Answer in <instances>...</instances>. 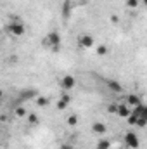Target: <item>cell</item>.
<instances>
[{
    "instance_id": "52a82bcc",
    "label": "cell",
    "mask_w": 147,
    "mask_h": 149,
    "mask_svg": "<svg viewBox=\"0 0 147 149\" xmlns=\"http://www.w3.org/2000/svg\"><path fill=\"white\" fill-rule=\"evenodd\" d=\"M114 113H116L118 116H121V118H126V116L130 114V108H128L125 102H121V104L118 102V104H116V109H114Z\"/></svg>"
},
{
    "instance_id": "3957f363",
    "label": "cell",
    "mask_w": 147,
    "mask_h": 149,
    "mask_svg": "<svg viewBox=\"0 0 147 149\" xmlns=\"http://www.w3.org/2000/svg\"><path fill=\"white\" fill-rule=\"evenodd\" d=\"M123 144H125L128 149H137L139 146H140V139H139V135H137L133 130H130V132L125 134V137H123Z\"/></svg>"
},
{
    "instance_id": "9c48e42d",
    "label": "cell",
    "mask_w": 147,
    "mask_h": 149,
    "mask_svg": "<svg viewBox=\"0 0 147 149\" xmlns=\"http://www.w3.org/2000/svg\"><path fill=\"white\" fill-rule=\"evenodd\" d=\"M69 102H71V97H69L68 94H62V95L59 97V101H57V109H64V108H68Z\"/></svg>"
},
{
    "instance_id": "8992f818",
    "label": "cell",
    "mask_w": 147,
    "mask_h": 149,
    "mask_svg": "<svg viewBox=\"0 0 147 149\" xmlns=\"http://www.w3.org/2000/svg\"><path fill=\"white\" fill-rule=\"evenodd\" d=\"M92 132L97 134V135H104L107 132V125L102 123V121H95V123H92Z\"/></svg>"
},
{
    "instance_id": "ba28073f",
    "label": "cell",
    "mask_w": 147,
    "mask_h": 149,
    "mask_svg": "<svg viewBox=\"0 0 147 149\" xmlns=\"http://www.w3.org/2000/svg\"><path fill=\"white\" fill-rule=\"evenodd\" d=\"M140 104H144V102H142V99H140L139 95H133V94L126 95V106L135 108V106H140Z\"/></svg>"
},
{
    "instance_id": "ac0fdd59",
    "label": "cell",
    "mask_w": 147,
    "mask_h": 149,
    "mask_svg": "<svg viewBox=\"0 0 147 149\" xmlns=\"http://www.w3.org/2000/svg\"><path fill=\"white\" fill-rule=\"evenodd\" d=\"M59 149H74L73 144H69V142H64V144H61L59 146Z\"/></svg>"
},
{
    "instance_id": "277c9868",
    "label": "cell",
    "mask_w": 147,
    "mask_h": 149,
    "mask_svg": "<svg viewBox=\"0 0 147 149\" xmlns=\"http://www.w3.org/2000/svg\"><path fill=\"white\" fill-rule=\"evenodd\" d=\"M78 45H80L81 49H92V47H95V40H94L92 35L83 33V35L78 37Z\"/></svg>"
},
{
    "instance_id": "5bb4252c",
    "label": "cell",
    "mask_w": 147,
    "mask_h": 149,
    "mask_svg": "<svg viewBox=\"0 0 147 149\" xmlns=\"http://www.w3.org/2000/svg\"><path fill=\"white\" fill-rule=\"evenodd\" d=\"M28 121H30L31 125H35V123H38V116L35 113H28Z\"/></svg>"
},
{
    "instance_id": "6da1fadb",
    "label": "cell",
    "mask_w": 147,
    "mask_h": 149,
    "mask_svg": "<svg viewBox=\"0 0 147 149\" xmlns=\"http://www.w3.org/2000/svg\"><path fill=\"white\" fill-rule=\"evenodd\" d=\"M7 33H10L12 37H23L24 33H26V26H24V23H21V21H17V19H14V21H10L9 24H7Z\"/></svg>"
},
{
    "instance_id": "ffe728a7",
    "label": "cell",
    "mask_w": 147,
    "mask_h": 149,
    "mask_svg": "<svg viewBox=\"0 0 147 149\" xmlns=\"http://www.w3.org/2000/svg\"><path fill=\"white\" fill-rule=\"evenodd\" d=\"M0 33H2V30H0Z\"/></svg>"
},
{
    "instance_id": "4fadbf2b",
    "label": "cell",
    "mask_w": 147,
    "mask_h": 149,
    "mask_svg": "<svg viewBox=\"0 0 147 149\" xmlns=\"http://www.w3.org/2000/svg\"><path fill=\"white\" fill-rule=\"evenodd\" d=\"M68 125H69V127H76V125H78V116H76V114L68 116Z\"/></svg>"
},
{
    "instance_id": "e0dca14e",
    "label": "cell",
    "mask_w": 147,
    "mask_h": 149,
    "mask_svg": "<svg viewBox=\"0 0 147 149\" xmlns=\"http://www.w3.org/2000/svg\"><path fill=\"white\" fill-rule=\"evenodd\" d=\"M97 54H99V56H106V54H107V47H106V45H99V47H97Z\"/></svg>"
},
{
    "instance_id": "2e32d148",
    "label": "cell",
    "mask_w": 147,
    "mask_h": 149,
    "mask_svg": "<svg viewBox=\"0 0 147 149\" xmlns=\"http://www.w3.org/2000/svg\"><path fill=\"white\" fill-rule=\"evenodd\" d=\"M126 5H128L130 9H135V7L140 5V0H126Z\"/></svg>"
},
{
    "instance_id": "7a4b0ae2",
    "label": "cell",
    "mask_w": 147,
    "mask_h": 149,
    "mask_svg": "<svg viewBox=\"0 0 147 149\" xmlns=\"http://www.w3.org/2000/svg\"><path fill=\"white\" fill-rule=\"evenodd\" d=\"M43 43H45V47H49V49H52V50H59V47H61V35L57 33V31H50L45 40H43Z\"/></svg>"
},
{
    "instance_id": "9a60e30c",
    "label": "cell",
    "mask_w": 147,
    "mask_h": 149,
    "mask_svg": "<svg viewBox=\"0 0 147 149\" xmlns=\"http://www.w3.org/2000/svg\"><path fill=\"white\" fill-rule=\"evenodd\" d=\"M35 99H37V104L38 106H40V108H43V106H47V102H49V101H47V97H35Z\"/></svg>"
},
{
    "instance_id": "5b68a950",
    "label": "cell",
    "mask_w": 147,
    "mask_h": 149,
    "mask_svg": "<svg viewBox=\"0 0 147 149\" xmlns=\"http://www.w3.org/2000/svg\"><path fill=\"white\" fill-rule=\"evenodd\" d=\"M74 85H76V78L73 74H64V78L61 80V87L64 90H71V88H74Z\"/></svg>"
},
{
    "instance_id": "8fae6325",
    "label": "cell",
    "mask_w": 147,
    "mask_h": 149,
    "mask_svg": "<svg viewBox=\"0 0 147 149\" xmlns=\"http://www.w3.org/2000/svg\"><path fill=\"white\" fill-rule=\"evenodd\" d=\"M109 148H111L109 139H99V142H97V146H95V149H109Z\"/></svg>"
},
{
    "instance_id": "7c38bea8",
    "label": "cell",
    "mask_w": 147,
    "mask_h": 149,
    "mask_svg": "<svg viewBox=\"0 0 147 149\" xmlns=\"http://www.w3.org/2000/svg\"><path fill=\"white\" fill-rule=\"evenodd\" d=\"M14 113H16V116H17V118H24V116H28V111H26V108H23V106H17Z\"/></svg>"
},
{
    "instance_id": "30bf717a",
    "label": "cell",
    "mask_w": 147,
    "mask_h": 149,
    "mask_svg": "<svg viewBox=\"0 0 147 149\" xmlns=\"http://www.w3.org/2000/svg\"><path fill=\"white\" fill-rule=\"evenodd\" d=\"M106 85L109 87L112 92H116V94H119V92H123V85L119 83V81H114V80H106Z\"/></svg>"
},
{
    "instance_id": "d6986e66",
    "label": "cell",
    "mask_w": 147,
    "mask_h": 149,
    "mask_svg": "<svg viewBox=\"0 0 147 149\" xmlns=\"http://www.w3.org/2000/svg\"><path fill=\"white\" fill-rule=\"evenodd\" d=\"M2 97H3V90L0 88V101H2Z\"/></svg>"
}]
</instances>
